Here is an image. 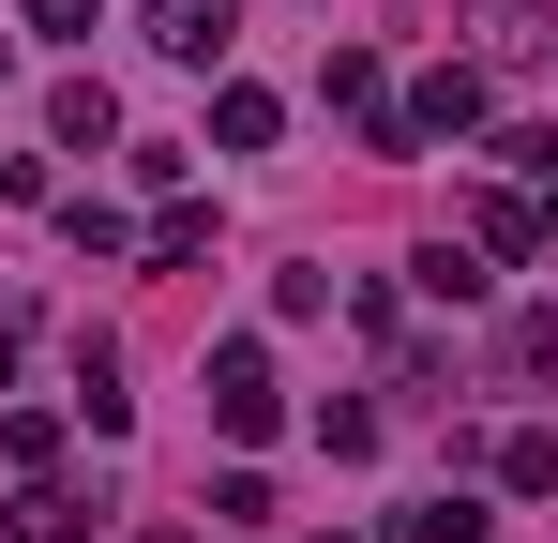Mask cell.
<instances>
[{"mask_svg": "<svg viewBox=\"0 0 558 543\" xmlns=\"http://www.w3.org/2000/svg\"><path fill=\"white\" fill-rule=\"evenodd\" d=\"M392 136L438 152V136H483V61H438L423 90H392Z\"/></svg>", "mask_w": 558, "mask_h": 543, "instance_id": "2", "label": "cell"}, {"mask_svg": "<svg viewBox=\"0 0 558 543\" xmlns=\"http://www.w3.org/2000/svg\"><path fill=\"white\" fill-rule=\"evenodd\" d=\"M92 483H61V468H46V483H15V543H92Z\"/></svg>", "mask_w": 558, "mask_h": 543, "instance_id": "5", "label": "cell"}, {"mask_svg": "<svg viewBox=\"0 0 558 543\" xmlns=\"http://www.w3.org/2000/svg\"><path fill=\"white\" fill-rule=\"evenodd\" d=\"M46 136H61V152H121V90H106V76H61V90H46Z\"/></svg>", "mask_w": 558, "mask_h": 543, "instance_id": "6", "label": "cell"}, {"mask_svg": "<svg viewBox=\"0 0 558 543\" xmlns=\"http://www.w3.org/2000/svg\"><path fill=\"white\" fill-rule=\"evenodd\" d=\"M136 257H151V272H196V257H211V212H196V196H167V212L136 227Z\"/></svg>", "mask_w": 558, "mask_h": 543, "instance_id": "11", "label": "cell"}, {"mask_svg": "<svg viewBox=\"0 0 558 543\" xmlns=\"http://www.w3.org/2000/svg\"><path fill=\"white\" fill-rule=\"evenodd\" d=\"M317 543H363V529H317Z\"/></svg>", "mask_w": 558, "mask_h": 543, "instance_id": "19", "label": "cell"}, {"mask_svg": "<svg viewBox=\"0 0 558 543\" xmlns=\"http://www.w3.org/2000/svg\"><path fill=\"white\" fill-rule=\"evenodd\" d=\"M408 287H423V302H483L498 272H483V242H423V257H408Z\"/></svg>", "mask_w": 558, "mask_h": 543, "instance_id": "12", "label": "cell"}, {"mask_svg": "<svg viewBox=\"0 0 558 543\" xmlns=\"http://www.w3.org/2000/svg\"><path fill=\"white\" fill-rule=\"evenodd\" d=\"M498 483H513V498H558V438H544V423L498 438Z\"/></svg>", "mask_w": 558, "mask_h": 543, "instance_id": "14", "label": "cell"}, {"mask_svg": "<svg viewBox=\"0 0 558 543\" xmlns=\"http://www.w3.org/2000/svg\"><path fill=\"white\" fill-rule=\"evenodd\" d=\"M61 227H76V257H136V212H106V196H61Z\"/></svg>", "mask_w": 558, "mask_h": 543, "instance_id": "15", "label": "cell"}, {"mask_svg": "<svg viewBox=\"0 0 558 543\" xmlns=\"http://www.w3.org/2000/svg\"><path fill=\"white\" fill-rule=\"evenodd\" d=\"M76 423H92V438H121V423H136V393H121V348H76Z\"/></svg>", "mask_w": 558, "mask_h": 543, "instance_id": "9", "label": "cell"}, {"mask_svg": "<svg viewBox=\"0 0 558 543\" xmlns=\"http://www.w3.org/2000/svg\"><path fill=\"white\" fill-rule=\"evenodd\" d=\"M15 15H31L46 46H76V31H92V0H15Z\"/></svg>", "mask_w": 558, "mask_h": 543, "instance_id": "18", "label": "cell"}, {"mask_svg": "<svg viewBox=\"0 0 558 543\" xmlns=\"http://www.w3.org/2000/svg\"><path fill=\"white\" fill-rule=\"evenodd\" d=\"M498 181H529V196H544V181H558V121H513V136H498Z\"/></svg>", "mask_w": 558, "mask_h": 543, "instance_id": "16", "label": "cell"}, {"mask_svg": "<svg viewBox=\"0 0 558 543\" xmlns=\"http://www.w3.org/2000/svg\"><path fill=\"white\" fill-rule=\"evenodd\" d=\"M468 31H483V76H498V61H544V46H558V15H544V0H468Z\"/></svg>", "mask_w": 558, "mask_h": 543, "instance_id": "7", "label": "cell"}, {"mask_svg": "<svg viewBox=\"0 0 558 543\" xmlns=\"http://www.w3.org/2000/svg\"><path fill=\"white\" fill-rule=\"evenodd\" d=\"M483 529H498V514H483L468 483H438V498H408V514H392V543H483Z\"/></svg>", "mask_w": 558, "mask_h": 543, "instance_id": "10", "label": "cell"}, {"mask_svg": "<svg viewBox=\"0 0 558 543\" xmlns=\"http://www.w3.org/2000/svg\"><path fill=\"white\" fill-rule=\"evenodd\" d=\"M61 438H76L61 408H15V423H0V452H15V483H46V468H61Z\"/></svg>", "mask_w": 558, "mask_h": 543, "instance_id": "13", "label": "cell"}, {"mask_svg": "<svg viewBox=\"0 0 558 543\" xmlns=\"http://www.w3.org/2000/svg\"><path fill=\"white\" fill-rule=\"evenodd\" d=\"M151 46H167V61H196V76H211V61H227V46H242V0H151Z\"/></svg>", "mask_w": 558, "mask_h": 543, "instance_id": "3", "label": "cell"}, {"mask_svg": "<svg viewBox=\"0 0 558 543\" xmlns=\"http://www.w3.org/2000/svg\"><path fill=\"white\" fill-rule=\"evenodd\" d=\"M513 377H558V302H529V317H513Z\"/></svg>", "mask_w": 558, "mask_h": 543, "instance_id": "17", "label": "cell"}, {"mask_svg": "<svg viewBox=\"0 0 558 543\" xmlns=\"http://www.w3.org/2000/svg\"><path fill=\"white\" fill-rule=\"evenodd\" d=\"M272 136H287V106H272L257 76H227V90H211V136H196V152H272Z\"/></svg>", "mask_w": 558, "mask_h": 543, "instance_id": "8", "label": "cell"}, {"mask_svg": "<svg viewBox=\"0 0 558 543\" xmlns=\"http://www.w3.org/2000/svg\"><path fill=\"white\" fill-rule=\"evenodd\" d=\"M196 393H211V423H227V438H272V423H287V377H272L257 333H227V348L196 362Z\"/></svg>", "mask_w": 558, "mask_h": 543, "instance_id": "1", "label": "cell"}, {"mask_svg": "<svg viewBox=\"0 0 558 543\" xmlns=\"http://www.w3.org/2000/svg\"><path fill=\"white\" fill-rule=\"evenodd\" d=\"M468 242H483V257H544V196H529V181H483V196H468Z\"/></svg>", "mask_w": 558, "mask_h": 543, "instance_id": "4", "label": "cell"}]
</instances>
